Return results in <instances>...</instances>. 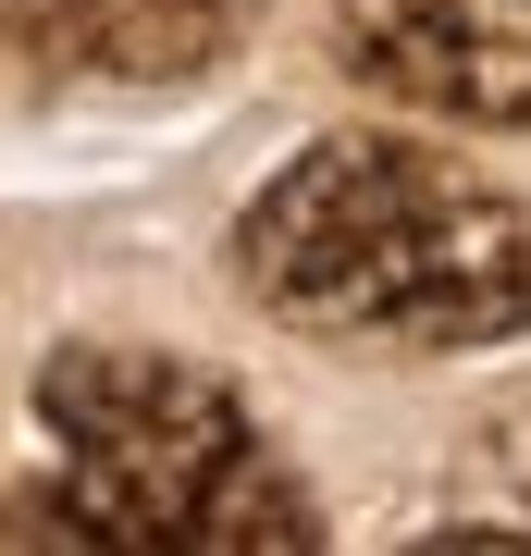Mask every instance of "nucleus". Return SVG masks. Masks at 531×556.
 <instances>
[{
	"mask_svg": "<svg viewBox=\"0 0 531 556\" xmlns=\"http://www.w3.org/2000/svg\"><path fill=\"white\" fill-rule=\"evenodd\" d=\"M334 50L383 100L531 124V0H334Z\"/></svg>",
	"mask_w": 531,
	"mask_h": 556,
	"instance_id": "obj_3",
	"label": "nucleus"
},
{
	"mask_svg": "<svg viewBox=\"0 0 531 556\" xmlns=\"http://www.w3.org/2000/svg\"><path fill=\"white\" fill-rule=\"evenodd\" d=\"M62 433V495L13 507L25 544H186V556H309L321 507L260 457L248 396L211 358L161 346H62L38 371Z\"/></svg>",
	"mask_w": 531,
	"mask_h": 556,
	"instance_id": "obj_2",
	"label": "nucleus"
},
{
	"mask_svg": "<svg viewBox=\"0 0 531 556\" xmlns=\"http://www.w3.org/2000/svg\"><path fill=\"white\" fill-rule=\"evenodd\" d=\"M13 50L38 75H99V87H186L248 38V0H0Z\"/></svg>",
	"mask_w": 531,
	"mask_h": 556,
	"instance_id": "obj_4",
	"label": "nucleus"
},
{
	"mask_svg": "<svg viewBox=\"0 0 531 556\" xmlns=\"http://www.w3.org/2000/svg\"><path fill=\"white\" fill-rule=\"evenodd\" d=\"M248 298L321 346H507L531 334V211L420 137H321L236 223Z\"/></svg>",
	"mask_w": 531,
	"mask_h": 556,
	"instance_id": "obj_1",
	"label": "nucleus"
}]
</instances>
